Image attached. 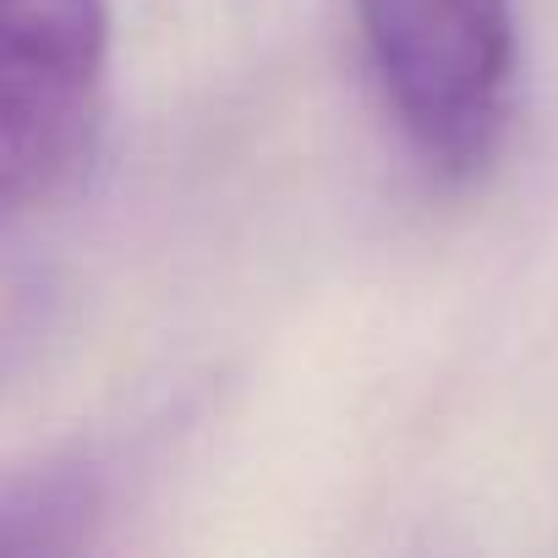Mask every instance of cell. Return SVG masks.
Returning a JSON list of instances; mask_svg holds the SVG:
<instances>
[{
	"instance_id": "3957f363",
	"label": "cell",
	"mask_w": 558,
	"mask_h": 558,
	"mask_svg": "<svg viewBox=\"0 0 558 558\" xmlns=\"http://www.w3.org/2000/svg\"><path fill=\"white\" fill-rule=\"evenodd\" d=\"M105 514V482L83 460H45L0 476V553H77Z\"/></svg>"
},
{
	"instance_id": "6da1fadb",
	"label": "cell",
	"mask_w": 558,
	"mask_h": 558,
	"mask_svg": "<svg viewBox=\"0 0 558 558\" xmlns=\"http://www.w3.org/2000/svg\"><path fill=\"white\" fill-rule=\"evenodd\" d=\"M373 77L438 175L493 159L520 66L514 0H356Z\"/></svg>"
},
{
	"instance_id": "7a4b0ae2",
	"label": "cell",
	"mask_w": 558,
	"mask_h": 558,
	"mask_svg": "<svg viewBox=\"0 0 558 558\" xmlns=\"http://www.w3.org/2000/svg\"><path fill=\"white\" fill-rule=\"evenodd\" d=\"M110 66V0H0V235L83 165Z\"/></svg>"
}]
</instances>
